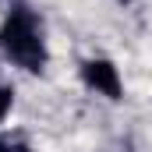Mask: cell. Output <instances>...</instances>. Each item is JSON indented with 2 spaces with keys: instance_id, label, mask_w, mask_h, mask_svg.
<instances>
[{
  "instance_id": "obj_5",
  "label": "cell",
  "mask_w": 152,
  "mask_h": 152,
  "mask_svg": "<svg viewBox=\"0 0 152 152\" xmlns=\"http://www.w3.org/2000/svg\"><path fill=\"white\" fill-rule=\"evenodd\" d=\"M124 4H127V0H124Z\"/></svg>"
},
{
  "instance_id": "obj_2",
  "label": "cell",
  "mask_w": 152,
  "mask_h": 152,
  "mask_svg": "<svg viewBox=\"0 0 152 152\" xmlns=\"http://www.w3.org/2000/svg\"><path fill=\"white\" fill-rule=\"evenodd\" d=\"M81 78H85L88 88H96V92L106 96V99H120V92H124L117 67L110 60H103V57H99V60H85V64H81Z\"/></svg>"
},
{
  "instance_id": "obj_4",
  "label": "cell",
  "mask_w": 152,
  "mask_h": 152,
  "mask_svg": "<svg viewBox=\"0 0 152 152\" xmlns=\"http://www.w3.org/2000/svg\"><path fill=\"white\" fill-rule=\"evenodd\" d=\"M0 152H25V149H14V145H7V142H0Z\"/></svg>"
},
{
  "instance_id": "obj_3",
  "label": "cell",
  "mask_w": 152,
  "mask_h": 152,
  "mask_svg": "<svg viewBox=\"0 0 152 152\" xmlns=\"http://www.w3.org/2000/svg\"><path fill=\"white\" fill-rule=\"evenodd\" d=\"M11 99H14V92H11V88H4V85H0V120H4V117H7V110H11Z\"/></svg>"
},
{
  "instance_id": "obj_1",
  "label": "cell",
  "mask_w": 152,
  "mask_h": 152,
  "mask_svg": "<svg viewBox=\"0 0 152 152\" xmlns=\"http://www.w3.org/2000/svg\"><path fill=\"white\" fill-rule=\"evenodd\" d=\"M0 50L25 71H42L46 67V42L36 14L28 7H11V14L0 25Z\"/></svg>"
}]
</instances>
